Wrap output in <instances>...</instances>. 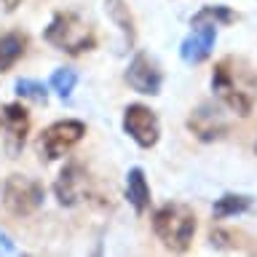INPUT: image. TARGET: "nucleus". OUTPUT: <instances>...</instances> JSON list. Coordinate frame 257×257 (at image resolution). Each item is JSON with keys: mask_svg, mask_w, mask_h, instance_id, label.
Returning a JSON list of instances; mask_svg holds the SVG:
<instances>
[{"mask_svg": "<svg viewBox=\"0 0 257 257\" xmlns=\"http://www.w3.org/2000/svg\"><path fill=\"white\" fill-rule=\"evenodd\" d=\"M0 132H3L6 153L11 158H16L22 153L24 140H27V132H30V112H27V107L19 104V102L3 104V110H0Z\"/></svg>", "mask_w": 257, "mask_h": 257, "instance_id": "6", "label": "nucleus"}, {"mask_svg": "<svg viewBox=\"0 0 257 257\" xmlns=\"http://www.w3.org/2000/svg\"><path fill=\"white\" fill-rule=\"evenodd\" d=\"M126 83L132 86L137 94L156 96V94H161L164 75H161L158 64L153 62L148 54H137L132 59V64H128V70H126Z\"/></svg>", "mask_w": 257, "mask_h": 257, "instance_id": "9", "label": "nucleus"}, {"mask_svg": "<svg viewBox=\"0 0 257 257\" xmlns=\"http://www.w3.org/2000/svg\"><path fill=\"white\" fill-rule=\"evenodd\" d=\"M104 11H107L110 22L123 32V46L132 48L137 40V27H134V16L128 11V6L123 0H104Z\"/></svg>", "mask_w": 257, "mask_h": 257, "instance_id": "12", "label": "nucleus"}, {"mask_svg": "<svg viewBox=\"0 0 257 257\" xmlns=\"http://www.w3.org/2000/svg\"><path fill=\"white\" fill-rule=\"evenodd\" d=\"M233 19H236V14L230 11L228 6H204L201 11L193 16V27L196 24H214V27H220V24H230Z\"/></svg>", "mask_w": 257, "mask_h": 257, "instance_id": "16", "label": "nucleus"}, {"mask_svg": "<svg viewBox=\"0 0 257 257\" xmlns=\"http://www.w3.org/2000/svg\"><path fill=\"white\" fill-rule=\"evenodd\" d=\"M123 132L140 145V148H153L158 142V115L145 104H128L123 110Z\"/></svg>", "mask_w": 257, "mask_h": 257, "instance_id": "8", "label": "nucleus"}, {"mask_svg": "<svg viewBox=\"0 0 257 257\" xmlns=\"http://www.w3.org/2000/svg\"><path fill=\"white\" fill-rule=\"evenodd\" d=\"M214 40H217V27H214V24H196L193 32L182 40V46H180L182 62H188V64L204 62L206 56L212 54Z\"/></svg>", "mask_w": 257, "mask_h": 257, "instance_id": "11", "label": "nucleus"}, {"mask_svg": "<svg viewBox=\"0 0 257 257\" xmlns=\"http://www.w3.org/2000/svg\"><path fill=\"white\" fill-rule=\"evenodd\" d=\"M27 51L24 32H0V72H8Z\"/></svg>", "mask_w": 257, "mask_h": 257, "instance_id": "14", "label": "nucleus"}, {"mask_svg": "<svg viewBox=\"0 0 257 257\" xmlns=\"http://www.w3.org/2000/svg\"><path fill=\"white\" fill-rule=\"evenodd\" d=\"M153 230L172 252H188L193 233H196V214L185 204H166L153 217Z\"/></svg>", "mask_w": 257, "mask_h": 257, "instance_id": "2", "label": "nucleus"}, {"mask_svg": "<svg viewBox=\"0 0 257 257\" xmlns=\"http://www.w3.org/2000/svg\"><path fill=\"white\" fill-rule=\"evenodd\" d=\"M188 128L198 137L201 142H214V140H220V137L228 132V123H225L222 112L217 110L214 104L204 102V104H198V107L190 112Z\"/></svg>", "mask_w": 257, "mask_h": 257, "instance_id": "10", "label": "nucleus"}, {"mask_svg": "<svg viewBox=\"0 0 257 257\" xmlns=\"http://www.w3.org/2000/svg\"><path fill=\"white\" fill-rule=\"evenodd\" d=\"M56 201L62 206H75L83 198L91 196V177L80 164H67L54 182Z\"/></svg>", "mask_w": 257, "mask_h": 257, "instance_id": "7", "label": "nucleus"}, {"mask_svg": "<svg viewBox=\"0 0 257 257\" xmlns=\"http://www.w3.org/2000/svg\"><path fill=\"white\" fill-rule=\"evenodd\" d=\"M43 38L51 43L54 48L70 54V56H78L83 51H91L94 48V32L91 27L80 19L78 14L72 11H59L51 19V24L46 27Z\"/></svg>", "mask_w": 257, "mask_h": 257, "instance_id": "3", "label": "nucleus"}, {"mask_svg": "<svg viewBox=\"0 0 257 257\" xmlns=\"http://www.w3.org/2000/svg\"><path fill=\"white\" fill-rule=\"evenodd\" d=\"M14 88H16V94H19V96H24V99H32V102H38V104H46V102H48L46 86H43V83H38V80L19 78Z\"/></svg>", "mask_w": 257, "mask_h": 257, "instance_id": "18", "label": "nucleus"}, {"mask_svg": "<svg viewBox=\"0 0 257 257\" xmlns=\"http://www.w3.org/2000/svg\"><path fill=\"white\" fill-rule=\"evenodd\" d=\"M46 198V190L43 185L32 177H24V174H11L6 180V188H3V204L11 214L16 217H24V214H32L38 212L40 204Z\"/></svg>", "mask_w": 257, "mask_h": 257, "instance_id": "5", "label": "nucleus"}, {"mask_svg": "<svg viewBox=\"0 0 257 257\" xmlns=\"http://www.w3.org/2000/svg\"><path fill=\"white\" fill-rule=\"evenodd\" d=\"M254 153H257V142H254Z\"/></svg>", "mask_w": 257, "mask_h": 257, "instance_id": "21", "label": "nucleus"}, {"mask_svg": "<svg viewBox=\"0 0 257 257\" xmlns=\"http://www.w3.org/2000/svg\"><path fill=\"white\" fill-rule=\"evenodd\" d=\"M75 83H78V75H75V70H70V67L54 70L51 80H48V86H51L54 91L62 96V99H70V94H72V88H75Z\"/></svg>", "mask_w": 257, "mask_h": 257, "instance_id": "17", "label": "nucleus"}, {"mask_svg": "<svg viewBox=\"0 0 257 257\" xmlns=\"http://www.w3.org/2000/svg\"><path fill=\"white\" fill-rule=\"evenodd\" d=\"M14 252H16V246H14L11 236L6 230H0V254H14Z\"/></svg>", "mask_w": 257, "mask_h": 257, "instance_id": "19", "label": "nucleus"}, {"mask_svg": "<svg viewBox=\"0 0 257 257\" xmlns=\"http://www.w3.org/2000/svg\"><path fill=\"white\" fill-rule=\"evenodd\" d=\"M212 88L225 107H230L236 115H249L257 99V75L244 59L225 56L214 64Z\"/></svg>", "mask_w": 257, "mask_h": 257, "instance_id": "1", "label": "nucleus"}, {"mask_svg": "<svg viewBox=\"0 0 257 257\" xmlns=\"http://www.w3.org/2000/svg\"><path fill=\"white\" fill-rule=\"evenodd\" d=\"M22 0H3V6H6V11H14L16 6H19Z\"/></svg>", "mask_w": 257, "mask_h": 257, "instance_id": "20", "label": "nucleus"}, {"mask_svg": "<svg viewBox=\"0 0 257 257\" xmlns=\"http://www.w3.org/2000/svg\"><path fill=\"white\" fill-rule=\"evenodd\" d=\"M86 134V126L80 120H59V123H51L48 128H43L35 142V150H38V158L51 164V161L62 158L64 153H70L75 145L83 140Z\"/></svg>", "mask_w": 257, "mask_h": 257, "instance_id": "4", "label": "nucleus"}, {"mask_svg": "<svg viewBox=\"0 0 257 257\" xmlns=\"http://www.w3.org/2000/svg\"><path fill=\"white\" fill-rule=\"evenodd\" d=\"M249 206H252V198L249 196H238V193H225L214 201V217L217 220H222V217H236V214H244L249 212Z\"/></svg>", "mask_w": 257, "mask_h": 257, "instance_id": "15", "label": "nucleus"}, {"mask_svg": "<svg viewBox=\"0 0 257 257\" xmlns=\"http://www.w3.org/2000/svg\"><path fill=\"white\" fill-rule=\"evenodd\" d=\"M126 198H128V204L134 206V212L137 214H142V212H148V206H150V188H148V180H145V172L142 169H128V174H126Z\"/></svg>", "mask_w": 257, "mask_h": 257, "instance_id": "13", "label": "nucleus"}]
</instances>
